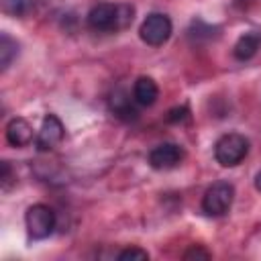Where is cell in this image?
<instances>
[{
	"label": "cell",
	"mask_w": 261,
	"mask_h": 261,
	"mask_svg": "<svg viewBox=\"0 0 261 261\" xmlns=\"http://www.w3.org/2000/svg\"><path fill=\"white\" fill-rule=\"evenodd\" d=\"M249 155V139L241 133H226L214 145V157L222 167H234Z\"/></svg>",
	"instance_id": "6da1fadb"
},
{
	"label": "cell",
	"mask_w": 261,
	"mask_h": 261,
	"mask_svg": "<svg viewBox=\"0 0 261 261\" xmlns=\"http://www.w3.org/2000/svg\"><path fill=\"white\" fill-rule=\"evenodd\" d=\"M234 200V188L228 181H214L202 198V212L206 216H222L230 210Z\"/></svg>",
	"instance_id": "7a4b0ae2"
},
{
	"label": "cell",
	"mask_w": 261,
	"mask_h": 261,
	"mask_svg": "<svg viewBox=\"0 0 261 261\" xmlns=\"http://www.w3.org/2000/svg\"><path fill=\"white\" fill-rule=\"evenodd\" d=\"M24 224L31 239H47L55 228V212L47 204H33L24 214Z\"/></svg>",
	"instance_id": "3957f363"
},
{
	"label": "cell",
	"mask_w": 261,
	"mask_h": 261,
	"mask_svg": "<svg viewBox=\"0 0 261 261\" xmlns=\"http://www.w3.org/2000/svg\"><path fill=\"white\" fill-rule=\"evenodd\" d=\"M171 20L167 14L163 12H151L147 14V18L141 22L139 35L143 39V43L151 45V47H159L163 43H167V39L171 37Z\"/></svg>",
	"instance_id": "277c9868"
},
{
	"label": "cell",
	"mask_w": 261,
	"mask_h": 261,
	"mask_svg": "<svg viewBox=\"0 0 261 261\" xmlns=\"http://www.w3.org/2000/svg\"><path fill=\"white\" fill-rule=\"evenodd\" d=\"M63 135H65V128H63V122L59 120V116L45 114V118L41 122V128L37 133L35 145H37L39 151H53L63 141Z\"/></svg>",
	"instance_id": "5b68a950"
},
{
	"label": "cell",
	"mask_w": 261,
	"mask_h": 261,
	"mask_svg": "<svg viewBox=\"0 0 261 261\" xmlns=\"http://www.w3.org/2000/svg\"><path fill=\"white\" fill-rule=\"evenodd\" d=\"M184 149L177 143H161L157 147L151 149L149 153V163L153 169L165 171V169H173L184 161Z\"/></svg>",
	"instance_id": "8992f818"
},
{
	"label": "cell",
	"mask_w": 261,
	"mask_h": 261,
	"mask_svg": "<svg viewBox=\"0 0 261 261\" xmlns=\"http://www.w3.org/2000/svg\"><path fill=\"white\" fill-rule=\"evenodd\" d=\"M88 27L94 31H116V4H96L88 12Z\"/></svg>",
	"instance_id": "52a82bcc"
},
{
	"label": "cell",
	"mask_w": 261,
	"mask_h": 261,
	"mask_svg": "<svg viewBox=\"0 0 261 261\" xmlns=\"http://www.w3.org/2000/svg\"><path fill=\"white\" fill-rule=\"evenodd\" d=\"M133 100H135V98H130V96L126 94V90L116 88V90L112 92V96H110V110H112L114 116L120 118V120H126V122L137 120V118H139V110L135 108Z\"/></svg>",
	"instance_id": "ba28073f"
},
{
	"label": "cell",
	"mask_w": 261,
	"mask_h": 261,
	"mask_svg": "<svg viewBox=\"0 0 261 261\" xmlns=\"http://www.w3.org/2000/svg\"><path fill=\"white\" fill-rule=\"evenodd\" d=\"M6 141L12 147H27L33 141V126L27 118L16 116L6 124Z\"/></svg>",
	"instance_id": "9c48e42d"
},
{
	"label": "cell",
	"mask_w": 261,
	"mask_h": 261,
	"mask_svg": "<svg viewBox=\"0 0 261 261\" xmlns=\"http://www.w3.org/2000/svg\"><path fill=\"white\" fill-rule=\"evenodd\" d=\"M133 98L141 106H153L155 100L159 98V88H157L155 80L149 77V75L137 77V82L133 86Z\"/></svg>",
	"instance_id": "30bf717a"
},
{
	"label": "cell",
	"mask_w": 261,
	"mask_h": 261,
	"mask_svg": "<svg viewBox=\"0 0 261 261\" xmlns=\"http://www.w3.org/2000/svg\"><path fill=\"white\" fill-rule=\"evenodd\" d=\"M261 49V33L259 31H249L245 35L239 37V41L234 43V57L239 61H247L251 57H255V53Z\"/></svg>",
	"instance_id": "8fae6325"
},
{
	"label": "cell",
	"mask_w": 261,
	"mask_h": 261,
	"mask_svg": "<svg viewBox=\"0 0 261 261\" xmlns=\"http://www.w3.org/2000/svg\"><path fill=\"white\" fill-rule=\"evenodd\" d=\"M16 55H18V43L12 37H8L6 33H2L0 35V67H2V71L10 67V63L16 59Z\"/></svg>",
	"instance_id": "7c38bea8"
},
{
	"label": "cell",
	"mask_w": 261,
	"mask_h": 261,
	"mask_svg": "<svg viewBox=\"0 0 261 261\" xmlns=\"http://www.w3.org/2000/svg\"><path fill=\"white\" fill-rule=\"evenodd\" d=\"M135 18V8L130 4H116V31L130 27Z\"/></svg>",
	"instance_id": "4fadbf2b"
},
{
	"label": "cell",
	"mask_w": 261,
	"mask_h": 261,
	"mask_svg": "<svg viewBox=\"0 0 261 261\" xmlns=\"http://www.w3.org/2000/svg\"><path fill=\"white\" fill-rule=\"evenodd\" d=\"M31 8V0H2V10L10 16H24Z\"/></svg>",
	"instance_id": "5bb4252c"
},
{
	"label": "cell",
	"mask_w": 261,
	"mask_h": 261,
	"mask_svg": "<svg viewBox=\"0 0 261 261\" xmlns=\"http://www.w3.org/2000/svg\"><path fill=\"white\" fill-rule=\"evenodd\" d=\"M212 35H214V27H210L202 20H194L192 27H190V37L194 41H202V39L208 41V39H212Z\"/></svg>",
	"instance_id": "9a60e30c"
},
{
	"label": "cell",
	"mask_w": 261,
	"mask_h": 261,
	"mask_svg": "<svg viewBox=\"0 0 261 261\" xmlns=\"http://www.w3.org/2000/svg\"><path fill=\"white\" fill-rule=\"evenodd\" d=\"M118 259L120 261H147L149 253L145 249H141V247H128V249L118 253Z\"/></svg>",
	"instance_id": "2e32d148"
},
{
	"label": "cell",
	"mask_w": 261,
	"mask_h": 261,
	"mask_svg": "<svg viewBox=\"0 0 261 261\" xmlns=\"http://www.w3.org/2000/svg\"><path fill=\"white\" fill-rule=\"evenodd\" d=\"M188 118H190V108L188 106H175V108H171L167 112V122H173V124L184 122Z\"/></svg>",
	"instance_id": "e0dca14e"
},
{
	"label": "cell",
	"mask_w": 261,
	"mask_h": 261,
	"mask_svg": "<svg viewBox=\"0 0 261 261\" xmlns=\"http://www.w3.org/2000/svg\"><path fill=\"white\" fill-rule=\"evenodd\" d=\"M2 173H0V181H2V188L8 190L10 181H12V169H10V163L8 161H2Z\"/></svg>",
	"instance_id": "ac0fdd59"
},
{
	"label": "cell",
	"mask_w": 261,
	"mask_h": 261,
	"mask_svg": "<svg viewBox=\"0 0 261 261\" xmlns=\"http://www.w3.org/2000/svg\"><path fill=\"white\" fill-rule=\"evenodd\" d=\"M212 255L208 251H204L202 247H192L190 251L184 253V259H210Z\"/></svg>",
	"instance_id": "d6986e66"
},
{
	"label": "cell",
	"mask_w": 261,
	"mask_h": 261,
	"mask_svg": "<svg viewBox=\"0 0 261 261\" xmlns=\"http://www.w3.org/2000/svg\"><path fill=\"white\" fill-rule=\"evenodd\" d=\"M255 188H257V190L261 192V171H259V173L255 175Z\"/></svg>",
	"instance_id": "ffe728a7"
}]
</instances>
